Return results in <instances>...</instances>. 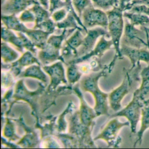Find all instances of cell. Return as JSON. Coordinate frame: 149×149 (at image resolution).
Wrapping results in <instances>:
<instances>
[{"mask_svg":"<svg viewBox=\"0 0 149 149\" xmlns=\"http://www.w3.org/2000/svg\"><path fill=\"white\" fill-rule=\"evenodd\" d=\"M5 120L6 123L2 132L3 136L9 139V141H15L20 139V137L15 134V125L12 120L8 117H5Z\"/></svg>","mask_w":149,"mask_h":149,"instance_id":"obj_27","label":"cell"},{"mask_svg":"<svg viewBox=\"0 0 149 149\" xmlns=\"http://www.w3.org/2000/svg\"><path fill=\"white\" fill-rule=\"evenodd\" d=\"M22 22H36V17L31 10H25L19 17Z\"/></svg>","mask_w":149,"mask_h":149,"instance_id":"obj_36","label":"cell"},{"mask_svg":"<svg viewBox=\"0 0 149 149\" xmlns=\"http://www.w3.org/2000/svg\"><path fill=\"white\" fill-rule=\"evenodd\" d=\"M1 56L2 63H10L15 62L19 58V54L14 49L9 47L6 42H2Z\"/></svg>","mask_w":149,"mask_h":149,"instance_id":"obj_26","label":"cell"},{"mask_svg":"<svg viewBox=\"0 0 149 149\" xmlns=\"http://www.w3.org/2000/svg\"><path fill=\"white\" fill-rule=\"evenodd\" d=\"M131 12L134 13H139L149 16V6L145 5H136L132 7Z\"/></svg>","mask_w":149,"mask_h":149,"instance_id":"obj_39","label":"cell"},{"mask_svg":"<svg viewBox=\"0 0 149 149\" xmlns=\"http://www.w3.org/2000/svg\"><path fill=\"white\" fill-rule=\"evenodd\" d=\"M50 11L53 13L56 9H57L61 6H63V2H61V0H50Z\"/></svg>","mask_w":149,"mask_h":149,"instance_id":"obj_40","label":"cell"},{"mask_svg":"<svg viewBox=\"0 0 149 149\" xmlns=\"http://www.w3.org/2000/svg\"><path fill=\"white\" fill-rule=\"evenodd\" d=\"M13 75L10 72H2V86L6 89L11 87L14 82Z\"/></svg>","mask_w":149,"mask_h":149,"instance_id":"obj_35","label":"cell"},{"mask_svg":"<svg viewBox=\"0 0 149 149\" xmlns=\"http://www.w3.org/2000/svg\"><path fill=\"white\" fill-rule=\"evenodd\" d=\"M74 107L75 106L72 102L69 103L67 109L59 116L57 121V131L58 133H63L66 131L67 124L65 120V116L70 111H72L74 110Z\"/></svg>","mask_w":149,"mask_h":149,"instance_id":"obj_31","label":"cell"},{"mask_svg":"<svg viewBox=\"0 0 149 149\" xmlns=\"http://www.w3.org/2000/svg\"><path fill=\"white\" fill-rule=\"evenodd\" d=\"M32 3H37L34 0H11L5 6L4 10H6L8 13L15 15L18 13Z\"/></svg>","mask_w":149,"mask_h":149,"instance_id":"obj_25","label":"cell"},{"mask_svg":"<svg viewBox=\"0 0 149 149\" xmlns=\"http://www.w3.org/2000/svg\"><path fill=\"white\" fill-rule=\"evenodd\" d=\"M140 1V0H134L133 3H134V2H137V1Z\"/></svg>","mask_w":149,"mask_h":149,"instance_id":"obj_48","label":"cell"},{"mask_svg":"<svg viewBox=\"0 0 149 149\" xmlns=\"http://www.w3.org/2000/svg\"><path fill=\"white\" fill-rule=\"evenodd\" d=\"M76 21L77 22L75 16L72 13H70L68 15V16L66 18H65L63 20L60 22H58L57 24H56V26L57 27L60 29H67L68 28H71V29L80 30L82 31H84L85 32L83 28L77 26Z\"/></svg>","mask_w":149,"mask_h":149,"instance_id":"obj_28","label":"cell"},{"mask_svg":"<svg viewBox=\"0 0 149 149\" xmlns=\"http://www.w3.org/2000/svg\"><path fill=\"white\" fill-rule=\"evenodd\" d=\"M144 103H149V99H148V100H145L144 102Z\"/></svg>","mask_w":149,"mask_h":149,"instance_id":"obj_47","label":"cell"},{"mask_svg":"<svg viewBox=\"0 0 149 149\" xmlns=\"http://www.w3.org/2000/svg\"><path fill=\"white\" fill-rule=\"evenodd\" d=\"M93 127L83 124L79 118L78 111H76L70 118L69 134L73 138L75 148H96L91 137Z\"/></svg>","mask_w":149,"mask_h":149,"instance_id":"obj_3","label":"cell"},{"mask_svg":"<svg viewBox=\"0 0 149 149\" xmlns=\"http://www.w3.org/2000/svg\"><path fill=\"white\" fill-rule=\"evenodd\" d=\"M43 140L41 147L44 148H60L57 142L51 136L47 137Z\"/></svg>","mask_w":149,"mask_h":149,"instance_id":"obj_37","label":"cell"},{"mask_svg":"<svg viewBox=\"0 0 149 149\" xmlns=\"http://www.w3.org/2000/svg\"><path fill=\"white\" fill-rule=\"evenodd\" d=\"M98 82V81L96 79H89L84 85L83 91L89 92L93 94L96 102L94 110L97 116L101 115L109 116L107 102L109 95L100 89Z\"/></svg>","mask_w":149,"mask_h":149,"instance_id":"obj_7","label":"cell"},{"mask_svg":"<svg viewBox=\"0 0 149 149\" xmlns=\"http://www.w3.org/2000/svg\"><path fill=\"white\" fill-rule=\"evenodd\" d=\"M140 76L141 79L140 86L135 92L140 99L145 102L149 99V64L142 69Z\"/></svg>","mask_w":149,"mask_h":149,"instance_id":"obj_21","label":"cell"},{"mask_svg":"<svg viewBox=\"0 0 149 149\" xmlns=\"http://www.w3.org/2000/svg\"><path fill=\"white\" fill-rule=\"evenodd\" d=\"M17 121L24 128L26 135L16 144L23 148H36L40 144V139L36 132L25 124L22 116Z\"/></svg>","mask_w":149,"mask_h":149,"instance_id":"obj_18","label":"cell"},{"mask_svg":"<svg viewBox=\"0 0 149 149\" xmlns=\"http://www.w3.org/2000/svg\"><path fill=\"white\" fill-rule=\"evenodd\" d=\"M63 63V62L60 61L50 66H43V69L50 76L51 79L46 89L47 91L56 90L61 84H68Z\"/></svg>","mask_w":149,"mask_h":149,"instance_id":"obj_10","label":"cell"},{"mask_svg":"<svg viewBox=\"0 0 149 149\" xmlns=\"http://www.w3.org/2000/svg\"><path fill=\"white\" fill-rule=\"evenodd\" d=\"M83 24L86 29L96 26L107 29L108 25V17L104 11L89 6L83 12Z\"/></svg>","mask_w":149,"mask_h":149,"instance_id":"obj_9","label":"cell"},{"mask_svg":"<svg viewBox=\"0 0 149 149\" xmlns=\"http://www.w3.org/2000/svg\"><path fill=\"white\" fill-rule=\"evenodd\" d=\"M41 5L45 9H47L49 8V0H37Z\"/></svg>","mask_w":149,"mask_h":149,"instance_id":"obj_42","label":"cell"},{"mask_svg":"<svg viewBox=\"0 0 149 149\" xmlns=\"http://www.w3.org/2000/svg\"><path fill=\"white\" fill-rule=\"evenodd\" d=\"M131 0H123V1H122V2L123 3H125V2H129Z\"/></svg>","mask_w":149,"mask_h":149,"instance_id":"obj_46","label":"cell"},{"mask_svg":"<svg viewBox=\"0 0 149 149\" xmlns=\"http://www.w3.org/2000/svg\"><path fill=\"white\" fill-rule=\"evenodd\" d=\"M141 64L138 65L133 69L127 70L121 84L110 93L108 97L110 105L114 111L117 112L121 109V102L124 97L131 91L133 82L141 81Z\"/></svg>","mask_w":149,"mask_h":149,"instance_id":"obj_2","label":"cell"},{"mask_svg":"<svg viewBox=\"0 0 149 149\" xmlns=\"http://www.w3.org/2000/svg\"><path fill=\"white\" fill-rule=\"evenodd\" d=\"M72 3L80 16L91 4L90 0H72Z\"/></svg>","mask_w":149,"mask_h":149,"instance_id":"obj_33","label":"cell"},{"mask_svg":"<svg viewBox=\"0 0 149 149\" xmlns=\"http://www.w3.org/2000/svg\"><path fill=\"white\" fill-rule=\"evenodd\" d=\"M121 53L122 56L127 57L131 61V69H134L141 62L149 64V48H136L121 44Z\"/></svg>","mask_w":149,"mask_h":149,"instance_id":"obj_11","label":"cell"},{"mask_svg":"<svg viewBox=\"0 0 149 149\" xmlns=\"http://www.w3.org/2000/svg\"><path fill=\"white\" fill-rule=\"evenodd\" d=\"M2 144L5 145V146H6L7 147L9 148H21L20 146H19L18 145L16 144V145H13V143H11L9 141H6L5 139H4V138L2 137Z\"/></svg>","mask_w":149,"mask_h":149,"instance_id":"obj_41","label":"cell"},{"mask_svg":"<svg viewBox=\"0 0 149 149\" xmlns=\"http://www.w3.org/2000/svg\"><path fill=\"white\" fill-rule=\"evenodd\" d=\"M144 102L134 92L132 99L129 103L123 109L112 115L110 118L118 117H124L127 118L130 123L131 133L136 134L137 132V126L141 121L142 110Z\"/></svg>","mask_w":149,"mask_h":149,"instance_id":"obj_5","label":"cell"},{"mask_svg":"<svg viewBox=\"0 0 149 149\" xmlns=\"http://www.w3.org/2000/svg\"><path fill=\"white\" fill-rule=\"evenodd\" d=\"M2 40L4 42L12 44L20 52H22L25 49L22 33L19 32L16 36L10 29L2 27Z\"/></svg>","mask_w":149,"mask_h":149,"instance_id":"obj_20","label":"cell"},{"mask_svg":"<svg viewBox=\"0 0 149 149\" xmlns=\"http://www.w3.org/2000/svg\"><path fill=\"white\" fill-rule=\"evenodd\" d=\"M122 44L136 48H149V33L148 32L147 41H145V33L136 29L131 23H127L124 29Z\"/></svg>","mask_w":149,"mask_h":149,"instance_id":"obj_8","label":"cell"},{"mask_svg":"<svg viewBox=\"0 0 149 149\" xmlns=\"http://www.w3.org/2000/svg\"><path fill=\"white\" fill-rule=\"evenodd\" d=\"M128 126H130L129 121L121 123L117 117H114L107 124L103 131L94 138V141L103 139L107 143L108 148H119L121 138L118 136V133L123 127Z\"/></svg>","mask_w":149,"mask_h":149,"instance_id":"obj_6","label":"cell"},{"mask_svg":"<svg viewBox=\"0 0 149 149\" xmlns=\"http://www.w3.org/2000/svg\"><path fill=\"white\" fill-rule=\"evenodd\" d=\"M67 12L65 9H60L54 12L51 15L52 19L56 22H60L63 20L67 16Z\"/></svg>","mask_w":149,"mask_h":149,"instance_id":"obj_38","label":"cell"},{"mask_svg":"<svg viewBox=\"0 0 149 149\" xmlns=\"http://www.w3.org/2000/svg\"><path fill=\"white\" fill-rule=\"evenodd\" d=\"M34 64L39 65H41L38 58H36L32 52L30 51H26L22 56L17 61L10 63L9 64L2 63V69H11L10 73L14 76V77H19L22 72V70L26 66H30Z\"/></svg>","mask_w":149,"mask_h":149,"instance_id":"obj_14","label":"cell"},{"mask_svg":"<svg viewBox=\"0 0 149 149\" xmlns=\"http://www.w3.org/2000/svg\"><path fill=\"white\" fill-rule=\"evenodd\" d=\"M28 38L32 41L34 45L39 49H41L46 43L50 33L40 29H29L26 32Z\"/></svg>","mask_w":149,"mask_h":149,"instance_id":"obj_23","label":"cell"},{"mask_svg":"<svg viewBox=\"0 0 149 149\" xmlns=\"http://www.w3.org/2000/svg\"><path fill=\"white\" fill-rule=\"evenodd\" d=\"M65 2L68 3L69 8L72 7V6H71V0H65Z\"/></svg>","mask_w":149,"mask_h":149,"instance_id":"obj_44","label":"cell"},{"mask_svg":"<svg viewBox=\"0 0 149 149\" xmlns=\"http://www.w3.org/2000/svg\"><path fill=\"white\" fill-rule=\"evenodd\" d=\"M2 22L5 26L10 30H13L16 31L26 33L29 30L27 29L15 15H2Z\"/></svg>","mask_w":149,"mask_h":149,"instance_id":"obj_24","label":"cell"},{"mask_svg":"<svg viewBox=\"0 0 149 149\" xmlns=\"http://www.w3.org/2000/svg\"><path fill=\"white\" fill-rule=\"evenodd\" d=\"M144 30H145L146 31H147L149 33V27H144Z\"/></svg>","mask_w":149,"mask_h":149,"instance_id":"obj_45","label":"cell"},{"mask_svg":"<svg viewBox=\"0 0 149 149\" xmlns=\"http://www.w3.org/2000/svg\"><path fill=\"white\" fill-rule=\"evenodd\" d=\"M81 30L77 29L74 34L68 39L63 46L61 56L67 64L70 61L76 59L77 54V48L81 46L84 37Z\"/></svg>","mask_w":149,"mask_h":149,"instance_id":"obj_13","label":"cell"},{"mask_svg":"<svg viewBox=\"0 0 149 149\" xmlns=\"http://www.w3.org/2000/svg\"><path fill=\"white\" fill-rule=\"evenodd\" d=\"M56 27V24H55L54 22L49 18L47 20L43 22L42 23L35 25L34 29H40L50 34H52L54 32Z\"/></svg>","mask_w":149,"mask_h":149,"instance_id":"obj_32","label":"cell"},{"mask_svg":"<svg viewBox=\"0 0 149 149\" xmlns=\"http://www.w3.org/2000/svg\"><path fill=\"white\" fill-rule=\"evenodd\" d=\"M108 17V33L111 37L115 50V57L118 59H122L121 53L120 42L124 31V23L122 9L115 8L107 12Z\"/></svg>","mask_w":149,"mask_h":149,"instance_id":"obj_4","label":"cell"},{"mask_svg":"<svg viewBox=\"0 0 149 149\" xmlns=\"http://www.w3.org/2000/svg\"><path fill=\"white\" fill-rule=\"evenodd\" d=\"M134 4H142L149 6V0H140L133 3Z\"/></svg>","mask_w":149,"mask_h":149,"instance_id":"obj_43","label":"cell"},{"mask_svg":"<svg viewBox=\"0 0 149 149\" xmlns=\"http://www.w3.org/2000/svg\"><path fill=\"white\" fill-rule=\"evenodd\" d=\"M105 36H101V37L100 38V40L97 42L94 48L90 52L80 58L74 59L70 61L66 65H68L69 64H71V63H74V64L82 63L88 60H90L93 57H97L98 58H100L106 51L111 49L112 45L114 46V44L112 40H107L105 39Z\"/></svg>","mask_w":149,"mask_h":149,"instance_id":"obj_16","label":"cell"},{"mask_svg":"<svg viewBox=\"0 0 149 149\" xmlns=\"http://www.w3.org/2000/svg\"><path fill=\"white\" fill-rule=\"evenodd\" d=\"M19 78H33L40 80L43 84H47L48 78L41 70V66L39 65H31L26 69L23 72H22L18 77Z\"/></svg>","mask_w":149,"mask_h":149,"instance_id":"obj_22","label":"cell"},{"mask_svg":"<svg viewBox=\"0 0 149 149\" xmlns=\"http://www.w3.org/2000/svg\"><path fill=\"white\" fill-rule=\"evenodd\" d=\"M5 0H2V4L4 3V2H5Z\"/></svg>","mask_w":149,"mask_h":149,"instance_id":"obj_49","label":"cell"},{"mask_svg":"<svg viewBox=\"0 0 149 149\" xmlns=\"http://www.w3.org/2000/svg\"><path fill=\"white\" fill-rule=\"evenodd\" d=\"M141 122V127L136 132L137 138L134 144V148H135L138 145L141 146L142 145L144 134L149 129V103H144L142 110Z\"/></svg>","mask_w":149,"mask_h":149,"instance_id":"obj_19","label":"cell"},{"mask_svg":"<svg viewBox=\"0 0 149 149\" xmlns=\"http://www.w3.org/2000/svg\"><path fill=\"white\" fill-rule=\"evenodd\" d=\"M67 66H68L67 72V79L68 80L70 85L72 86L79 81L83 73L80 71L79 66H77V64L71 63Z\"/></svg>","mask_w":149,"mask_h":149,"instance_id":"obj_29","label":"cell"},{"mask_svg":"<svg viewBox=\"0 0 149 149\" xmlns=\"http://www.w3.org/2000/svg\"><path fill=\"white\" fill-rule=\"evenodd\" d=\"M30 10L35 15L36 25L39 24L50 18V15L47 9L40 6L38 3H34Z\"/></svg>","mask_w":149,"mask_h":149,"instance_id":"obj_30","label":"cell"},{"mask_svg":"<svg viewBox=\"0 0 149 149\" xmlns=\"http://www.w3.org/2000/svg\"><path fill=\"white\" fill-rule=\"evenodd\" d=\"M92 1L96 6L104 10L109 9L117 2V0H92Z\"/></svg>","mask_w":149,"mask_h":149,"instance_id":"obj_34","label":"cell"},{"mask_svg":"<svg viewBox=\"0 0 149 149\" xmlns=\"http://www.w3.org/2000/svg\"><path fill=\"white\" fill-rule=\"evenodd\" d=\"M39 87L37 89L34 91H29L25 87L23 79H21L17 82L15 88L14 89L13 95L12 96L11 101L9 105V109L5 116L8 117L9 114L12 106L18 101L23 100L27 102L30 106L32 113V114L36 118V123H40V119L42 113V97L46 91L45 86L41 83H38Z\"/></svg>","mask_w":149,"mask_h":149,"instance_id":"obj_1","label":"cell"},{"mask_svg":"<svg viewBox=\"0 0 149 149\" xmlns=\"http://www.w3.org/2000/svg\"><path fill=\"white\" fill-rule=\"evenodd\" d=\"M61 48L54 45L51 43H46L40 49L37 57L43 65H47L57 60H59L65 63V61L60 53Z\"/></svg>","mask_w":149,"mask_h":149,"instance_id":"obj_17","label":"cell"},{"mask_svg":"<svg viewBox=\"0 0 149 149\" xmlns=\"http://www.w3.org/2000/svg\"><path fill=\"white\" fill-rule=\"evenodd\" d=\"M79 84H77L73 87V91L77 95L80 101V109L78 110L80 122L88 127H94L93 120L97 117L94 109L91 108L83 98V96L79 89Z\"/></svg>","mask_w":149,"mask_h":149,"instance_id":"obj_15","label":"cell"},{"mask_svg":"<svg viewBox=\"0 0 149 149\" xmlns=\"http://www.w3.org/2000/svg\"><path fill=\"white\" fill-rule=\"evenodd\" d=\"M105 29H103L101 27H97L87 31L86 37H84L80 48L77 50V54L76 59L80 58L90 52L94 49L93 48L96 41L100 37L103 36H107L108 37H110L109 33Z\"/></svg>","mask_w":149,"mask_h":149,"instance_id":"obj_12","label":"cell"}]
</instances>
